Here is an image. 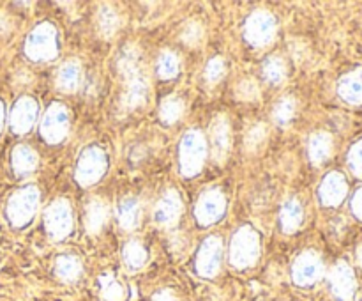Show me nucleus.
Returning a JSON list of instances; mask_svg holds the SVG:
<instances>
[{"label":"nucleus","instance_id":"nucleus-1","mask_svg":"<svg viewBox=\"0 0 362 301\" xmlns=\"http://www.w3.org/2000/svg\"><path fill=\"white\" fill-rule=\"evenodd\" d=\"M117 71L122 80V96H120V110L124 113L144 108L148 99L151 81L145 69L144 53L140 46L127 42L122 46L117 59Z\"/></svg>","mask_w":362,"mask_h":301},{"label":"nucleus","instance_id":"nucleus-2","mask_svg":"<svg viewBox=\"0 0 362 301\" xmlns=\"http://www.w3.org/2000/svg\"><path fill=\"white\" fill-rule=\"evenodd\" d=\"M207 138L200 130H189L179 144V169L184 177H193L200 174L207 159Z\"/></svg>","mask_w":362,"mask_h":301},{"label":"nucleus","instance_id":"nucleus-3","mask_svg":"<svg viewBox=\"0 0 362 301\" xmlns=\"http://www.w3.org/2000/svg\"><path fill=\"white\" fill-rule=\"evenodd\" d=\"M25 55L34 62H48L59 55V34L49 21L35 25L25 39Z\"/></svg>","mask_w":362,"mask_h":301},{"label":"nucleus","instance_id":"nucleus-4","mask_svg":"<svg viewBox=\"0 0 362 301\" xmlns=\"http://www.w3.org/2000/svg\"><path fill=\"white\" fill-rule=\"evenodd\" d=\"M39 200H41V195L34 184H27V186L14 191L6 205V216L11 225L16 227V229L28 225L37 212Z\"/></svg>","mask_w":362,"mask_h":301},{"label":"nucleus","instance_id":"nucleus-5","mask_svg":"<svg viewBox=\"0 0 362 301\" xmlns=\"http://www.w3.org/2000/svg\"><path fill=\"white\" fill-rule=\"evenodd\" d=\"M260 257V236L250 225H244L230 241V264L235 269H246L257 264Z\"/></svg>","mask_w":362,"mask_h":301},{"label":"nucleus","instance_id":"nucleus-6","mask_svg":"<svg viewBox=\"0 0 362 301\" xmlns=\"http://www.w3.org/2000/svg\"><path fill=\"white\" fill-rule=\"evenodd\" d=\"M108 169V159L103 149L99 147H87L80 154L74 170V179L80 186H92L105 176Z\"/></svg>","mask_w":362,"mask_h":301},{"label":"nucleus","instance_id":"nucleus-7","mask_svg":"<svg viewBox=\"0 0 362 301\" xmlns=\"http://www.w3.org/2000/svg\"><path fill=\"white\" fill-rule=\"evenodd\" d=\"M45 227L53 241H62L73 232V209L69 200L57 198L46 208Z\"/></svg>","mask_w":362,"mask_h":301},{"label":"nucleus","instance_id":"nucleus-8","mask_svg":"<svg viewBox=\"0 0 362 301\" xmlns=\"http://www.w3.org/2000/svg\"><path fill=\"white\" fill-rule=\"evenodd\" d=\"M69 133V110L62 103H52L41 120V137L46 144H60Z\"/></svg>","mask_w":362,"mask_h":301},{"label":"nucleus","instance_id":"nucleus-9","mask_svg":"<svg viewBox=\"0 0 362 301\" xmlns=\"http://www.w3.org/2000/svg\"><path fill=\"white\" fill-rule=\"evenodd\" d=\"M278 23L269 11H255L244 25V38L253 46H267L274 41Z\"/></svg>","mask_w":362,"mask_h":301},{"label":"nucleus","instance_id":"nucleus-10","mask_svg":"<svg viewBox=\"0 0 362 301\" xmlns=\"http://www.w3.org/2000/svg\"><path fill=\"white\" fill-rule=\"evenodd\" d=\"M226 211V197L219 188H209L198 198L194 205V218L200 225H212Z\"/></svg>","mask_w":362,"mask_h":301},{"label":"nucleus","instance_id":"nucleus-11","mask_svg":"<svg viewBox=\"0 0 362 301\" xmlns=\"http://www.w3.org/2000/svg\"><path fill=\"white\" fill-rule=\"evenodd\" d=\"M324 275V261L315 250H306L293 261L292 280L299 287H310Z\"/></svg>","mask_w":362,"mask_h":301},{"label":"nucleus","instance_id":"nucleus-12","mask_svg":"<svg viewBox=\"0 0 362 301\" xmlns=\"http://www.w3.org/2000/svg\"><path fill=\"white\" fill-rule=\"evenodd\" d=\"M329 289L336 301H354L357 293V280L354 269L345 261H339L329 271Z\"/></svg>","mask_w":362,"mask_h":301},{"label":"nucleus","instance_id":"nucleus-13","mask_svg":"<svg viewBox=\"0 0 362 301\" xmlns=\"http://www.w3.org/2000/svg\"><path fill=\"white\" fill-rule=\"evenodd\" d=\"M223 262V243L219 237L211 236L200 244L194 261L197 273L204 278H212L219 273Z\"/></svg>","mask_w":362,"mask_h":301},{"label":"nucleus","instance_id":"nucleus-14","mask_svg":"<svg viewBox=\"0 0 362 301\" xmlns=\"http://www.w3.org/2000/svg\"><path fill=\"white\" fill-rule=\"evenodd\" d=\"M180 215H182V200L175 190H166L161 197L158 198L152 211L154 223L161 229H172L177 225Z\"/></svg>","mask_w":362,"mask_h":301},{"label":"nucleus","instance_id":"nucleus-15","mask_svg":"<svg viewBox=\"0 0 362 301\" xmlns=\"http://www.w3.org/2000/svg\"><path fill=\"white\" fill-rule=\"evenodd\" d=\"M209 142H211V156L216 163H223L228 158L230 145H232V131H230L228 117L225 113H218L212 119L211 131H209Z\"/></svg>","mask_w":362,"mask_h":301},{"label":"nucleus","instance_id":"nucleus-16","mask_svg":"<svg viewBox=\"0 0 362 301\" xmlns=\"http://www.w3.org/2000/svg\"><path fill=\"white\" fill-rule=\"evenodd\" d=\"M39 106L35 99L30 96H21L11 108L9 115V126L11 131L16 135H25L34 127L35 119H37Z\"/></svg>","mask_w":362,"mask_h":301},{"label":"nucleus","instance_id":"nucleus-17","mask_svg":"<svg viewBox=\"0 0 362 301\" xmlns=\"http://www.w3.org/2000/svg\"><path fill=\"white\" fill-rule=\"evenodd\" d=\"M346 193H349V184H346L345 176L339 172L327 174L325 179L322 181L320 188H318L320 202L327 208H336V205L341 204L345 200Z\"/></svg>","mask_w":362,"mask_h":301},{"label":"nucleus","instance_id":"nucleus-18","mask_svg":"<svg viewBox=\"0 0 362 301\" xmlns=\"http://www.w3.org/2000/svg\"><path fill=\"white\" fill-rule=\"evenodd\" d=\"M108 204L101 197H92L85 205V229L92 236H98L108 222Z\"/></svg>","mask_w":362,"mask_h":301},{"label":"nucleus","instance_id":"nucleus-19","mask_svg":"<svg viewBox=\"0 0 362 301\" xmlns=\"http://www.w3.org/2000/svg\"><path fill=\"white\" fill-rule=\"evenodd\" d=\"M39 165L37 152L27 144H18L13 149V154H11V166H13L14 174L20 177L30 176L32 172H35Z\"/></svg>","mask_w":362,"mask_h":301},{"label":"nucleus","instance_id":"nucleus-20","mask_svg":"<svg viewBox=\"0 0 362 301\" xmlns=\"http://www.w3.org/2000/svg\"><path fill=\"white\" fill-rule=\"evenodd\" d=\"M117 220H119L120 229L134 230L141 222V204L136 197L127 195L120 198L117 205Z\"/></svg>","mask_w":362,"mask_h":301},{"label":"nucleus","instance_id":"nucleus-21","mask_svg":"<svg viewBox=\"0 0 362 301\" xmlns=\"http://www.w3.org/2000/svg\"><path fill=\"white\" fill-rule=\"evenodd\" d=\"M332 147H334V142H332L331 135L325 131H317L311 135L310 142H308V154L315 165H322L332 156Z\"/></svg>","mask_w":362,"mask_h":301},{"label":"nucleus","instance_id":"nucleus-22","mask_svg":"<svg viewBox=\"0 0 362 301\" xmlns=\"http://www.w3.org/2000/svg\"><path fill=\"white\" fill-rule=\"evenodd\" d=\"M338 92L341 99L350 105H361L362 103V67L350 71L349 74L339 80Z\"/></svg>","mask_w":362,"mask_h":301},{"label":"nucleus","instance_id":"nucleus-23","mask_svg":"<svg viewBox=\"0 0 362 301\" xmlns=\"http://www.w3.org/2000/svg\"><path fill=\"white\" fill-rule=\"evenodd\" d=\"M57 87L62 92H76L81 87V66L78 60H66L60 66L57 73Z\"/></svg>","mask_w":362,"mask_h":301},{"label":"nucleus","instance_id":"nucleus-24","mask_svg":"<svg viewBox=\"0 0 362 301\" xmlns=\"http://www.w3.org/2000/svg\"><path fill=\"white\" fill-rule=\"evenodd\" d=\"M303 205L297 198H288L285 200V204L281 205V211H279V225L285 234H293L303 223Z\"/></svg>","mask_w":362,"mask_h":301},{"label":"nucleus","instance_id":"nucleus-25","mask_svg":"<svg viewBox=\"0 0 362 301\" xmlns=\"http://www.w3.org/2000/svg\"><path fill=\"white\" fill-rule=\"evenodd\" d=\"M83 271V264L73 254H62L55 259V276L62 282H76Z\"/></svg>","mask_w":362,"mask_h":301},{"label":"nucleus","instance_id":"nucleus-26","mask_svg":"<svg viewBox=\"0 0 362 301\" xmlns=\"http://www.w3.org/2000/svg\"><path fill=\"white\" fill-rule=\"evenodd\" d=\"M95 23L103 39H112L120 28V16L113 6H101L95 14Z\"/></svg>","mask_w":362,"mask_h":301},{"label":"nucleus","instance_id":"nucleus-27","mask_svg":"<svg viewBox=\"0 0 362 301\" xmlns=\"http://www.w3.org/2000/svg\"><path fill=\"white\" fill-rule=\"evenodd\" d=\"M99 296L103 301H124L127 296L126 285L113 273H105L99 278Z\"/></svg>","mask_w":362,"mask_h":301},{"label":"nucleus","instance_id":"nucleus-28","mask_svg":"<svg viewBox=\"0 0 362 301\" xmlns=\"http://www.w3.org/2000/svg\"><path fill=\"white\" fill-rule=\"evenodd\" d=\"M147 250L141 244V241L131 239L124 244L122 248V259L129 269H140L147 262Z\"/></svg>","mask_w":362,"mask_h":301},{"label":"nucleus","instance_id":"nucleus-29","mask_svg":"<svg viewBox=\"0 0 362 301\" xmlns=\"http://www.w3.org/2000/svg\"><path fill=\"white\" fill-rule=\"evenodd\" d=\"M262 73L264 78L271 85H281L286 80V64L281 57L271 55L264 60L262 66Z\"/></svg>","mask_w":362,"mask_h":301},{"label":"nucleus","instance_id":"nucleus-30","mask_svg":"<svg viewBox=\"0 0 362 301\" xmlns=\"http://www.w3.org/2000/svg\"><path fill=\"white\" fill-rule=\"evenodd\" d=\"M296 112L297 101L293 98H290V96H285V98H281L276 103L274 110H272V120H274L276 126L286 127L292 123L293 117H296Z\"/></svg>","mask_w":362,"mask_h":301},{"label":"nucleus","instance_id":"nucleus-31","mask_svg":"<svg viewBox=\"0 0 362 301\" xmlns=\"http://www.w3.org/2000/svg\"><path fill=\"white\" fill-rule=\"evenodd\" d=\"M179 57L172 50H163L158 57V64H156V71H158L159 78H163V80H172V78H175L179 74Z\"/></svg>","mask_w":362,"mask_h":301},{"label":"nucleus","instance_id":"nucleus-32","mask_svg":"<svg viewBox=\"0 0 362 301\" xmlns=\"http://www.w3.org/2000/svg\"><path fill=\"white\" fill-rule=\"evenodd\" d=\"M267 126L264 123H255L250 130L244 135V149H246L250 154H255V152L260 151L262 147L267 142Z\"/></svg>","mask_w":362,"mask_h":301},{"label":"nucleus","instance_id":"nucleus-33","mask_svg":"<svg viewBox=\"0 0 362 301\" xmlns=\"http://www.w3.org/2000/svg\"><path fill=\"white\" fill-rule=\"evenodd\" d=\"M184 113V101L177 96H170V98L163 99L161 106H159V117L165 124H173L182 117Z\"/></svg>","mask_w":362,"mask_h":301},{"label":"nucleus","instance_id":"nucleus-34","mask_svg":"<svg viewBox=\"0 0 362 301\" xmlns=\"http://www.w3.org/2000/svg\"><path fill=\"white\" fill-rule=\"evenodd\" d=\"M226 74V62L221 57H212L207 62L204 71V80L209 87H214L219 81L223 80V76Z\"/></svg>","mask_w":362,"mask_h":301},{"label":"nucleus","instance_id":"nucleus-35","mask_svg":"<svg viewBox=\"0 0 362 301\" xmlns=\"http://www.w3.org/2000/svg\"><path fill=\"white\" fill-rule=\"evenodd\" d=\"M204 25L197 20H189L182 25L180 30V41L187 46H198L204 41Z\"/></svg>","mask_w":362,"mask_h":301},{"label":"nucleus","instance_id":"nucleus-36","mask_svg":"<svg viewBox=\"0 0 362 301\" xmlns=\"http://www.w3.org/2000/svg\"><path fill=\"white\" fill-rule=\"evenodd\" d=\"M235 98L239 101H257L260 98V87L253 78H244L235 85Z\"/></svg>","mask_w":362,"mask_h":301},{"label":"nucleus","instance_id":"nucleus-37","mask_svg":"<svg viewBox=\"0 0 362 301\" xmlns=\"http://www.w3.org/2000/svg\"><path fill=\"white\" fill-rule=\"evenodd\" d=\"M349 165L356 176H362V140L352 145L349 152Z\"/></svg>","mask_w":362,"mask_h":301},{"label":"nucleus","instance_id":"nucleus-38","mask_svg":"<svg viewBox=\"0 0 362 301\" xmlns=\"http://www.w3.org/2000/svg\"><path fill=\"white\" fill-rule=\"evenodd\" d=\"M352 212L357 216V218L362 220V186L352 197Z\"/></svg>","mask_w":362,"mask_h":301},{"label":"nucleus","instance_id":"nucleus-39","mask_svg":"<svg viewBox=\"0 0 362 301\" xmlns=\"http://www.w3.org/2000/svg\"><path fill=\"white\" fill-rule=\"evenodd\" d=\"M145 154H147V152H145V147H144V145H134V147L131 149V152H129V159H131V163H138V161H141V159L145 158Z\"/></svg>","mask_w":362,"mask_h":301},{"label":"nucleus","instance_id":"nucleus-40","mask_svg":"<svg viewBox=\"0 0 362 301\" xmlns=\"http://www.w3.org/2000/svg\"><path fill=\"white\" fill-rule=\"evenodd\" d=\"M13 28V21L4 11H0V35H6Z\"/></svg>","mask_w":362,"mask_h":301},{"label":"nucleus","instance_id":"nucleus-41","mask_svg":"<svg viewBox=\"0 0 362 301\" xmlns=\"http://www.w3.org/2000/svg\"><path fill=\"white\" fill-rule=\"evenodd\" d=\"M152 301H177V297H175V294L172 293V290L163 289V290H159V293H156L154 296H152Z\"/></svg>","mask_w":362,"mask_h":301},{"label":"nucleus","instance_id":"nucleus-42","mask_svg":"<svg viewBox=\"0 0 362 301\" xmlns=\"http://www.w3.org/2000/svg\"><path fill=\"white\" fill-rule=\"evenodd\" d=\"M4 123H6V106H4L2 99H0V131H2Z\"/></svg>","mask_w":362,"mask_h":301},{"label":"nucleus","instance_id":"nucleus-43","mask_svg":"<svg viewBox=\"0 0 362 301\" xmlns=\"http://www.w3.org/2000/svg\"><path fill=\"white\" fill-rule=\"evenodd\" d=\"M357 262H359L361 269H362V244L359 248H357Z\"/></svg>","mask_w":362,"mask_h":301}]
</instances>
